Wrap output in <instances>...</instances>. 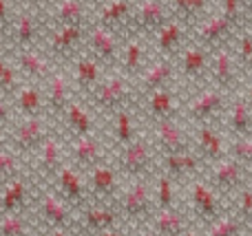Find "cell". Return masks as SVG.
Listing matches in <instances>:
<instances>
[{"instance_id":"3957f363","label":"cell","mask_w":252,"mask_h":236,"mask_svg":"<svg viewBox=\"0 0 252 236\" xmlns=\"http://www.w3.org/2000/svg\"><path fill=\"white\" fill-rule=\"evenodd\" d=\"M235 29H237L235 22H230L226 16H221V13L217 11V13L206 16L201 22H197L195 40H197V44H199V47L213 51V49L226 47V44L230 42Z\"/></svg>"},{"instance_id":"cb8c5ba5","label":"cell","mask_w":252,"mask_h":236,"mask_svg":"<svg viewBox=\"0 0 252 236\" xmlns=\"http://www.w3.org/2000/svg\"><path fill=\"white\" fill-rule=\"evenodd\" d=\"M35 150H38V168L44 175H56L58 168L64 163V159H62L64 148H62V141L58 139V135L49 132Z\"/></svg>"},{"instance_id":"ab89813d","label":"cell","mask_w":252,"mask_h":236,"mask_svg":"<svg viewBox=\"0 0 252 236\" xmlns=\"http://www.w3.org/2000/svg\"><path fill=\"white\" fill-rule=\"evenodd\" d=\"M18 106L27 115L35 117L40 113V108H42V95H40V91L35 86H22L20 93H18Z\"/></svg>"},{"instance_id":"1f68e13d","label":"cell","mask_w":252,"mask_h":236,"mask_svg":"<svg viewBox=\"0 0 252 236\" xmlns=\"http://www.w3.org/2000/svg\"><path fill=\"white\" fill-rule=\"evenodd\" d=\"M113 135L115 144L122 148V146L130 144V141L137 137V126H135V115L130 113V108H120L113 113Z\"/></svg>"},{"instance_id":"b9f144b4","label":"cell","mask_w":252,"mask_h":236,"mask_svg":"<svg viewBox=\"0 0 252 236\" xmlns=\"http://www.w3.org/2000/svg\"><path fill=\"white\" fill-rule=\"evenodd\" d=\"M230 155L232 159L241 163V166L250 168L252 166V135L246 137H235V141L230 144Z\"/></svg>"},{"instance_id":"d4e9b609","label":"cell","mask_w":252,"mask_h":236,"mask_svg":"<svg viewBox=\"0 0 252 236\" xmlns=\"http://www.w3.org/2000/svg\"><path fill=\"white\" fill-rule=\"evenodd\" d=\"M102 64L95 60V57L89 53L84 57H78L75 60V66H73V82L82 88L84 93H91L97 84L102 82Z\"/></svg>"},{"instance_id":"7bdbcfd3","label":"cell","mask_w":252,"mask_h":236,"mask_svg":"<svg viewBox=\"0 0 252 236\" xmlns=\"http://www.w3.org/2000/svg\"><path fill=\"white\" fill-rule=\"evenodd\" d=\"M237 64H241L248 73H252V33L244 31L237 42Z\"/></svg>"},{"instance_id":"f546056e","label":"cell","mask_w":252,"mask_h":236,"mask_svg":"<svg viewBox=\"0 0 252 236\" xmlns=\"http://www.w3.org/2000/svg\"><path fill=\"white\" fill-rule=\"evenodd\" d=\"M118 221V212L113 210V206L109 203H100V206H89L84 210V228L89 232H104V230L113 228Z\"/></svg>"},{"instance_id":"ffe728a7","label":"cell","mask_w":252,"mask_h":236,"mask_svg":"<svg viewBox=\"0 0 252 236\" xmlns=\"http://www.w3.org/2000/svg\"><path fill=\"white\" fill-rule=\"evenodd\" d=\"M133 16V0H106L97 13V25L111 31H122L130 26Z\"/></svg>"},{"instance_id":"9f6ffc18","label":"cell","mask_w":252,"mask_h":236,"mask_svg":"<svg viewBox=\"0 0 252 236\" xmlns=\"http://www.w3.org/2000/svg\"><path fill=\"white\" fill-rule=\"evenodd\" d=\"M241 2H244L246 13H248V16H252V0H241Z\"/></svg>"},{"instance_id":"94428289","label":"cell","mask_w":252,"mask_h":236,"mask_svg":"<svg viewBox=\"0 0 252 236\" xmlns=\"http://www.w3.org/2000/svg\"><path fill=\"white\" fill-rule=\"evenodd\" d=\"M250 33H252V31H250Z\"/></svg>"},{"instance_id":"f1b7e54d","label":"cell","mask_w":252,"mask_h":236,"mask_svg":"<svg viewBox=\"0 0 252 236\" xmlns=\"http://www.w3.org/2000/svg\"><path fill=\"white\" fill-rule=\"evenodd\" d=\"M186 230V216L175 206L159 208L155 216V234L157 236H182Z\"/></svg>"},{"instance_id":"91938a15","label":"cell","mask_w":252,"mask_h":236,"mask_svg":"<svg viewBox=\"0 0 252 236\" xmlns=\"http://www.w3.org/2000/svg\"><path fill=\"white\" fill-rule=\"evenodd\" d=\"M161 2H168V0H161Z\"/></svg>"},{"instance_id":"4316f807","label":"cell","mask_w":252,"mask_h":236,"mask_svg":"<svg viewBox=\"0 0 252 236\" xmlns=\"http://www.w3.org/2000/svg\"><path fill=\"white\" fill-rule=\"evenodd\" d=\"M49 135V126L40 115L29 117L27 122L20 124V128L16 131V146L20 150H35L42 139Z\"/></svg>"},{"instance_id":"f907efd6","label":"cell","mask_w":252,"mask_h":236,"mask_svg":"<svg viewBox=\"0 0 252 236\" xmlns=\"http://www.w3.org/2000/svg\"><path fill=\"white\" fill-rule=\"evenodd\" d=\"M18 2L25 4L27 11H29V9H40V7H44V4L53 2V0H18Z\"/></svg>"},{"instance_id":"4fadbf2b","label":"cell","mask_w":252,"mask_h":236,"mask_svg":"<svg viewBox=\"0 0 252 236\" xmlns=\"http://www.w3.org/2000/svg\"><path fill=\"white\" fill-rule=\"evenodd\" d=\"M87 38V26L82 25H56L51 38H49V47H51L53 55L71 57L78 53V47Z\"/></svg>"},{"instance_id":"30bf717a","label":"cell","mask_w":252,"mask_h":236,"mask_svg":"<svg viewBox=\"0 0 252 236\" xmlns=\"http://www.w3.org/2000/svg\"><path fill=\"white\" fill-rule=\"evenodd\" d=\"M190 206L195 210V214L201 221H208V223L223 214L221 199H219L217 190L206 181H195L190 185Z\"/></svg>"},{"instance_id":"816d5d0a","label":"cell","mask_w":252,"mask_h":236,"mask_svg":"<svg viewBox=\"0 0 252 236\" xmlns=\"http://www.w3.org/2000/svg\"><path fill=\"white\" fill-rule=\"evenodd\" d=\"M100 236H124V234L120 232L118 228H109V230H104V232H100Z\"/></svg>"},{"instance_id":"e575fe53","label":"cell","mask_w":252,"mask_h":236,"mask_svg":"<svg viewBox=\"0 0 252 236\" xmlns=\"http://www.w3.org/2000/svg\"><path fill=\"white\" fill-rule=\"evenodd\" d=\"M66 113V122H69L71 131L75 132V137L80 135H91L93 132V117L80 102H69V106L64 108Z\"/></svg>"},{"instance_id":"11a10c76","label":"cell","mask_w":252,"mask_h":236,"mask_svg":"<svg viewBox=\"0 0 252 236\" xmlns=\"http://www.w3.org/2000/svg\"><path fill=\"white\" fill-rule=\"evenodd\" d=\"M182 236H201V234L197 232L195 228H186V230H184V234H182Z\"/></svg>"},{"instance_id":"9a60e30c","label":"cell","mask_w":252,"mask_h":236,"mask_svg":"<svg viewBox=\"0 0 252 236\" xmlns=\"http://www.w3.org/2000/svg\"><path fill=\"white\" fill-rule=\"evenodd\" d=\"M175 79V62L170 57H159V60L151 62L139 71V91L144 95L157 91V88L168 86Z\"/></svg>"},{"instance_id":"7402d4cb","label":"cell","mask_w":252,"mask_h":236,"mask_svg":"<svg viewBox=\"0 0 252 236\" xmlns=\"http://www.w3.org/2000/svg\"><path fill=\"white\" fill-rule=\"evenodd\" d=\"M146 113L153 122H157V119H170L177 115V100H175V93L170 91V86L157 88V91L148 93Z\"/></svg>"},{"instance_id":"f6af8a7d","label":"cell","mask_w":252,"mask_h":236,"mask_svg":"<svg viewBox=\"0 0 252 236\" xmlns=\"http://www.w3.org/2000/svg\"><path fill=\"white\" fill-rule=\"evenodd\" d=\"M221 16H226L230 22H235L239 26V22L244 20L246 16V9H244V2L241 0H221V9H219Z\"/></svg>"},{"instance_id":"db71d44e","label":"cell","mask_w":252,"mask_h":236,"mask_svg":"<svg viewBox=\"0 0 252 236\" xmlns=\"http://www.w3.org/2000/svg\"><path fill=\"white\" fill-rule=\"evenodd\" d=\"M7 117H9V108L0 102V119H7Z\"/></svg>"},{"instance_id":"5bb4252c","label":"cell","mask_w":252,"mask_h":236,"mask_svg":"<svg viewBox=\"0 0 252 236\" xmlns=\"http://www.w3.org/2000/svg\"><path fill=\"white\" fill-rule=\"evenodd\" d=\"M195 153L199 155L201 161H219L221 157H226V141H223L221 132L210 124H199L195 131Z\"/></svg>"},{"instance_id":"9c48e42d","label":"cell","mask_w":252,"mask_h":236,"mask_svg":"<svg viewBox=\"0 0 252 236\" xmlns=\"http://www.w3.org/2000/svg\"><path fill=\"white\" fill-rule=\"evenodd\" d=\"M223 106H226V93L215 86H208V88H201V91L188 102V115H190V119H195V122L206 124L208 119L217 117L223 110Z\"/></svg>"},{"instance_id":"44dd1931","label":"cell","mask_w":252,"mask_h":236,"mask_svg":"<svg viewBox=\"0 0 252 236\" xmlns=\"http://www.w3.org/2000/svg\"><path fill=\"white\" fill-rule=\"evenodd\" d=\"M184 35H186V26H184L182 22H177L175 18L166 22L161 29H157L155 42H157V53H159V57H170V60H175V55L179 53V49H182V44H184Z\"/></svg>"},{"instance_id":"681fc988","label":"cell","mask_w":252,"mask_h":236,"mask_svg":"<svg viewBox=\"0 0 252 236\" xmlns=\"http://www.w3.org/2000/svg\"><path fill=\"white\" fill-rule=\"evenodd\" d=\"M13 22V11H11V4L9 0H0V31L9 29Z\"/></svg>"},{"instance_id":"d590c367","label":"cell","mask_w":252,"mask_h":236,"mask_svg":"<svg viewBox=\"0 0 252 236\" xmlns=\"http://www.w3.org/2000/svg\"><path fill=\"white\" fill-rule=\"evenodd\" d=\"M27 194H29V185L22 179H11L2 190V199H0L2 212H18L27 203Z\"/></svg>"},{"instance_id":"603a6c76","label":"cell","mask_w":252,"mask_h":236,"mask_svg":"<svg viewBox=\"0 0 252 236\" xmlns=\"http://www.w3.org/2000/svg\"><path fill=\"white\" fill-rule=\"evenodd\" d=\"M56 25H82L89 22V7L84 0H53V13Z\"/></svg>"},{"instance_id":"ac0fdd59","label":"cell","mask_w":252,"mask_h":236,"mask_svg":"<svg viewBox=\"0 0 252 236\" xmlns=\"http://www.w3.org/2000/svg\"><path fill=\"white\" fill-rule=\"evenodd\" d=\"M201 159L195 150H182V153H170L161 155V170L164 175H168L170 179H184V177L197 175V170L201 168Z\"/></svg>"},{"instance_id":"5b68a950","label":"cell","mask_w":252,"mask_h":236,"mask_svg":"<svg viewBox=\"0 0 252 236\" xmlns=\"http://www.w3.org/2000/svg\"><path fill=\"white\" fill-rule=\"evenodd\" d=\"M215 53H210V78L215 82V88L219 91H232L237 86V78H239V69H237V57L230 51V47H219L213 49Z\"/></svg>"},{"instance_id":"ee69618b","label":"cell","mask_w":252,"mask_h":236,"mask_svg":"<svg viewBox=\"0 0 252 236\" xmlns=\"http://www.w3.org/2000/svg\"><path fill=\"white\" fill-rule=\"evenodd\" d=\"M175 201V190H173V179L161 172L157 177V206L159 208H170Z\"/></svg>"},{"instance_id":"d6986e66","label":"cell","mask_w":252,"mask_h":236,"mask_svg":"<svg viewBox=\"0 0 252 236\" xmlns=\"http://www.w3.org/2000/svg\"><path fill=\"white\" fill-rule=\"evenodd\" d=\"M71 159H73L75 166L82 168L97 166V163L104 161V144L97 139L95 132L75 137L73 146H71Z\"/></svg>"},{"instance_id":"f5cc1de1","label":"cell","mask_w":252,"mask_h":236,"mask_svg":"<svg viewBox=\"0 0 252 236\" xmlns=\"http://www.w3.org/2000/svg\"><path fill=\"white\" fill-rule=\"evenodd\" d=\"M49 236H69V232H66V228H53Z\"/></svg>"},{"instance_id":"f35d334b","label":"cell","mask_w":252,"mask_h":236,"mask_svg":"<svg viewBox=\"0 0 252 236\" xmlns=\"http://www.w3.org/2000/svg\"><path fill=\"white\" fill-rule=\"evenodd\" d=\"M241 230H244V221L241 219L221 214L219 219L210 221V228L206 230L204 236H241Z\"/></svg>"},{"instance_id":"ba28073f","label":"cell","mask_w":252,"mask_h":236,"mask_svg":"<svg viewBox=\"0 0 252 236\" xmlns=\"http://www.w3.org/2000/svg\"><path fill=\"white\" fill-rule=\"evenodd\" d=\"M89 33V53L95 57L100 64H113L120 60V51H122V44L115 31L106 29L102 25H93Z\"/></svg>"},{"instance_id":"c3c4849f","label":"cell","mask_w":252,"mask_h":236,"mask_svg":"<svg viewBox=\"0 0 252 236\" xmlns=\"http://www.w3.org/2000/svg\"><path fill=\"white\" fill-rule=\"evenodd\" d=\"M239 214L244 223L252 225V190H241L239 194Z\"/></svg>"},{"instance_id":"4dcf8cb0","label":"cell","mask_w":252,"mask_h":236,"mask_svg":"<svg viewBox=\"0 0 252 236\" xmlns=\"http://www.w3.org/2000/svg\"><path fill=\"white\" fill-rule=\"evenodd\" d=\"M228 124H230V131L235 137L252 135V108H250L248 100H246V95H239L232 102Z\"/></svg>"},{"instance_id":"2e32d148","label":"cell","mask_w":252,"mask_h":236,"mask_svg":"<svg viewBox=\"0 0 252 236\" xmlns=\"http://www.w3.org/2000/svg\"><path fill=\"white\" fill-rule=\"evenodd\" d=\"M177 69L182 71L184 78L188 79H201L206 78L210 69V51L199 44H190V47L179 49L177 55Z\"/></svg>"},{"instance_id":"836d02e7","label":"cell","mask_w":252,"mask_h":236,"mask_svg":"<svg viewBox=\"0 0 252 236\" xmlns=\"http://www.w3.org/2000/svg\"><path fill=\"white\" fill-rule=\"evenodd\" d=\"M13 35H16L18 44L22 47H29V44L35 42L40 31V20L33 11H22L18 18H13Z\"/></svg>"},{"instance_id":"8992f818","label":"cell","mask_w":252,"mask_h":236,"mask_svg":"<svg viewBox=\"0 0 252 236\" xmlns=\"http://www.w3.org/2000/svg\"><path fill=\"white\" fill-rule=\"evenodd\" d=\"M89 194L100 203H111L120 192V172L111 163L102 161L89 168Z\"/></svg>"},{"instance_id":"52a82bcc","label":"cell","mask_w":252,"mask_h":236,"mask_svg":"<svg viewBox=\"0 0 252 236\" xmlns=\"http://www.w3.org/2000/svg\"><path fill=\"white\" fill-rule=\"evenodd\" d=\"M153 144L161 150V155L190 150V139H188V132L184 131V126L175 117L157 119L155 128H153Z\"/></svg>"},{"instance_id":"8d00e7d4","label":"cell","mask_w":252,"mask_h":236,"mask_svg":"<svg viewBox=\"0 0 252 236\" xmlns=\"http://www.w3.org/2000/svg\"><path fill=\"white\" fill-rule=\"evenodd\" d=\"M120 57H122V71L126 75H135L142 71L144 64V44L142 40H128L126 47L120 51Z\"/></svg>"},{"instance_id":"74e56055","label":"cell","mask_w":252,"mask_h":236,"mask_svg":"<svg viewBox=\"0 0 252 236\" xmlns=\"http://www.w3.org/2000/svg\"><path fill=\"white\" fill-rule=\"evenodd\" d=\"M20 66L29 75H33V78H38V79L51 78V64H49L47 57L38 51H22L20 53Z\"/></svg>"},{"instance_id":"bcb514c9","label":"cell","mask_w":252,"mask_h":236,"mask_svg":"<svg viewBox=\"0 0 252 236\" xmlns=\"http://www.w3.org/2000/svg\"><path fill=\"white\" fill-rule=\"evenodd\" d=\"M16 69L11 64H7L4 60H0V86L4 91H13L16 88Z\"/></svg>"},{"instance_id":"7a4b0ae2","label":"cell","mask_w":252,"mask_h":236,"mask_svg":"<svg viewBox=\"0 0 252 236\" xmlns=\"http://www.w3.org/2000/svg\"><path fill=\"white\" fill-rule=\"evenodd\" d=\"M153 157H155L153 141L137 135L130 144L122 146L120 150V170L133 179H144L151 172Z\"/></svg>"},{"instance_id":"7dc6e473","label":"cell","mask_w":252,"mask_h":236,"mask_svg":"<svg viewBox=\"0 0 252 236\" xmlns=\"http://www.w3.org/2000/svg\"><path fill=\"white\" fill-rule=\"evenodd\" d=\"M18 172V157L13 153H0V175L16 177Z\"/></svg>"},{"instance_id":"277c9868","label":"cell","mask_w":252,"mask_h":236,"mask_svg":"<svg viewBox=\"0 0 252 236\" xmlns=\"http://www.w3.org/2000/svg\"><path fill=\"white\" fill-rule=\"evenodd\" d=\"M170 20L168 2L161 0H139L133 2V16H130L128 29H137V33H155L157 29Z\"/></svg>"},{"instance_id":"d6a6232c","label":"cell","mask_w":252,"mask_h":236,"mask_svg":"<svg viewBox=\"0 0 252 236\" xmlns=\"http://www.w3.org/2000/svg\"><path fill=\"white\" fill-rule=\"evenodd\" d=\"M47 102L51 106V110L56 113H64V108L71 102V86L69 79L62 73H53L49 78V93H47Z\"/></svg>"},{"instance_id":"8fae6325","label":"cell","mask_w":252,"mask_h":236,"mask_svg":"<svg viewBox=\"0 0 252 236\" xmlns=\"http://www.w3.org/2000/svg\"><path fill=\"white\" fill-rule=\"evenodd\" d=\"M122 212L128 219H144L153 212V197H151V185L146 179H135L122 194V203H120Z\"/></svg>"},{"instance_id":"60d3db41","label":"cell","mask_w":252,"mask_h":236,"mask_svg":"<svg viewBox=\"0 0 252 236\" xmlns=\"http://www.w3.org/2000/svg\"><path fill=\"white\" fill-rule=\"evenodd\" d=\"M27 221L18 212H4L0 219V236H27Z\"/></svg>"},{"instance_id":"484cf974","label":"cell","mask_w":252,"mask_h":236,"mask_svg":"<svg viewBox=\"0 0 252 236\" xmlns=\"http://www.w3.org/2000/svg\"><path fill=\"white\" fill-rule=\"evenodd\" d=\"M40 212H42V219L51 228H69V223H71L69 203L62 201L58 194L44 192L42 199H40Z\"/></svg>"},{"instance_id":"83f0119b","label":"cell","mask_w":252,"mask_h":236,"mask_svg":"<svg viewBox=\"0 0 252 236\" xmlns=\"http://www.w3.org/2000/svg\"><path fill=\"white\" fill-rule=\"evenodd\" d=\"M168 11H173L175 20L184 26L197 25L208 16V0H170Z\"/></svg>"},{"instance_id":"e0dca14e","label":"cell","mask_w":252,"mask_h":236,"mask_svg":"<svg viewBox=\"0 0 252 236\" xmlns=\"http://www.w3.org/2000/svg\"><path fill=\"white\" fill-rule=\"evenodd\" d=\"M56 185H58V190H60V194L69 203H82L89 194L82 175H80L78 168L71 166V163H62V166L58 168Z\"/></svg>"},{"instance_id":"7c38bea8","label":"cell","mask_w":252,"mask_h":236,"mask_svg":"<svg viewBox=\"0 0 252 236\" xmlns=\"http://www.w3.org/2000/svg\"><path fill=\"white\" fill-rule=\"evenodd\" d=\"M244 175H246V166H241L237 159L226 155V157H221L219 161L213 163L210 185H213L217 192H232V190H239L241 181H244Z\"/></svg>"},{"instance_id":"6da1fadb","label":"cell","mask_w":252,"mask_h":236,"mask_svg":"<svg viewBox=\"0 0 252 236\" xmlns=\"http://www.w3.org/2000/svg\"><path fill=\"white\" fill-rule=\"evenodd\" d=\"M133 86L124 75H113L106 78L89 93L91 106L102 113H115L120 108H128L130 100H133Z\"/></svg>"},{"instance_id":"6f0895ef","label":"cell","mask_w":252,"mask_h":236,"mask_svg":"<svg viewBox=\"0 0 252 236\" xmlns=\"http://www.w3.org/2000/svg\"><path fill=\"white\" fill-rule=\"evenodd\" d=\"M246 100H248V104H250V108H252V84H250L248 93H246Z\"/></svg>"},{"instance_id":"680465c9","label":"cell","mask_w":252,"mask_h":236,"mask_svg":"<svg viewBox=\"0 0 252 236\" xmlns=\"http://www.w3.org/2000/svg\"><path fill=\"white\" fill-rule=\"evenodd\" d=\"M139 236H157V234H155V230H146V232H142Z\"/></svg>"}]
</instances>
